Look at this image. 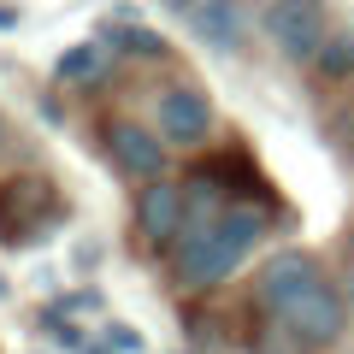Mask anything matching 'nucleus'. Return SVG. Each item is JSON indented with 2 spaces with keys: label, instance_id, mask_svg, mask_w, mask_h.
I'll list each match as a JSON object with an SVG mask.
<instances>
[{
  "label": "nucleus",
  "instance_id": "f03ea898",
  "mask_svg": "<svg viewBox=\"0 0 354 354\" xmlns=\"http://www.w3.org/2000/svg\"><path fill=\"white\" fill-rule=\"evenodd\" d=\"M272 319H278V330L295 342V348H313V354H319V348H337V342H342V330L354 325L348 295H342L330 278H319L313 290H301L295 301H283Z\"/></svg>",
  "mask_w": 354,
  "mask_h": 354
},
{
  "label": "nucleus",
  "instance_id": "20e7f679",
  "mask_svg": "<svg viewBox=\"0 0 354 354\" xmlns=\"http://www.w3.org/2000/svg\"><path fill=\"white\" fill-rule=\"evenodd\" d=\"M153 130H160L165 148H201L213 136V101L195 83H171L153 101Z\"/></svg>",
  "mask_w": 354,
  "mask_h": 354
},
{
  "label": "nucleus",
  "instance_id": "39448f33",
  "mask_svg": "<svg viewBox=\"0 0 354 354\" xmlns=\"http://www.w3.org/2000/svg\"><path fill=\"white\" fill-rule=\"evenodd\" d=\"M136 230H142L148 248H177L183 230H189V195H183V183H171V177L142 183V195H136Z\"/></svg>",
  "mask_w": 354,
  "mask_h": 354
},
{
  "label": "nucleus",
  "instance_id": "f3484780",
  "mask_svg": "<svg viewBox=\"0 0 354 354\" xmlns=\"http://www.w3.org/2000/svg\"><path fill=\"white\" fill-rule=\"evenodd\" d=\"M348 254H354V236H348Z\"/></svg>",
  "mask_w": 354,
  "mask_h": 354
},
{
  "label": "nucleus",
  "instance_id": "9b49d317",
  "mask_svg": "<svg viewBox=\"0 0 354 354\" xmlns=\"http://www.w3.org/2000/svg\"><path fill=\"white\" fill-rule=\"evenodd\" d=\"M313 71L330 77V83H348V77H354V30H337V36L325 41V53H319Z\"/></svg>",
  "mask_w": 354,
  "mask_h": 354
},
{
  "label": "nucleus",
  "instance_id": "2eb2a0df",
  "mask_svg": "<svg viewBox=\"0 0 354 354\" xmlns=\"http://www.w3.org/2000/svg\"><path fill=\"white\" fill-rule=\"evenodd\" d=\"M342 295H348V313H354V278H348V283H342Z\"/></svg>",
  "mask_w": 354,
  "mask_h": 354
},
{
  "label": "nucleus",
  "instance_id": "4468645a",
  "mask_svg": "<svg viewBox=\"0 0 354 354\" xmlns=\"http://www.w3.org/2000/svg\"><path fill=\"white\" fill-rule=\"evenodd\" d=\"M165 6H177V12L189 18V12H195V6H201V0H165Z\"/></svg>",
  "mask_w": 354,
  "mask_h": 354
},
{
  "label": "nucleus",
  "instance_id": "6e6552de",
  "mask_svg": "<svg viewBox=\"0 0 354 354\" xmlns=\"http://www.w3.org/2000/svg\"><path fill=\"white\" fill-rule=\"evenodd\" d=\"M189 36L207 41L213 53H242L248 36H254V18H248L242 0H201L189 12Z\"/></svg>",
  "mask_w": 354,
  "mask_h": 354
},
{
  "label": "nucleus",
  "instance_id": "6ab92c4d",
  "mask_svg": "<svg viewBox=\"0 0 354 354\" xmlns=\"http://www.w3.org/2000/svg\"><path fill=\"white\" fill-rule=\"evenodd\" d=\"M0 136H6V130H0Z\"/></svg>",
  "mask_w": 354,
  "mask_h": 354
},
{
  "label": "nucleus",
  "instance_id": "a211bd4d",
  "mask_svg": "<svg viewBox=\"0 0 354 354\" xmlns=\"http://www.w3.org/2000/svg\"><path fill=\"white\" fill-rule=\"evenodd\" d=\"M0 295H6V283H0Z\"/></svg>",
  "mask_w": 354,
  "mask_h": 354
},
{
  "label": "nucleus",
  "instance_id": "423d86ee",
  "mask_svg": "<svg viewBox=\"0 0 354 354\" xmlns=\"http://www.w3.org/2000/svg\"><path fill=\"white\" fill-rule=\"evenodd\" d=\"M106 153H113V165L124 177H142V183H160L165 160H171V148L160 142V130L136 124V118H113V124H106Z\"/></svg>",
  "mask_w": 354,
  "mask_h": 354
},
{
  "label": "nucleus",
  "instance_id": "f8f14e48",
  "mask_svg": "<svg viewBox=\"0 0 354 354\" xmlns=\"http://www.w3.org/2000/svg\"><path fill=\"white\" fill-rule=\"evenodd\" d=\"M330 142H337L342 160H354V106H342V113L330 118Z\"/></svg>",
  "mask_w": 354,
  "mask_h": 354
},
{
  "label": "nucleus",
  "instance_id": "ddd939ff",
  "mask_svg": "<svg viewBox=\"0 0 354 354\" xmlns=\"http://www.w3.org/2000/svg\"><path fill=\"white\" fill-rule=\"evenodd\" d=\"M106 337H113V342H118V348H124V354H136V348H142V337H136V330H124V325H113V330H106Z\"/></svg>",
  "mask_w": 354,
  "mask_h": 354
},
{
  "label": "nucleus",
  "instance_id": "7ed1b4c3",
  "mask_svg": "<svg viewBox=\"0 0 354 354\" xmlns=\"http://www.w3.org/2000/svg\"><path fill=\"white\" fill-rule=\"evenodd\" d=\"M260 30H266V41H272L290 65H319L325 41L337 36L325 0H278V6L260 12Z\"/></svg>",
  "mask_w": 354,
  "mask_h": 354
},
{
  "label": "nucleus",
  "instance_id": "9d476101",
  "mask_svg": "<svg viewBox=\"0 0 354 354\" xmlns=\"http://www.w3.org/2000/svg\"><path fill=\"white\" fill-rule=\"evenodd\" d=\"M101 41L113 53L124 48V53H142V59H165V53H171V48H165V36H153V30H142V24H106Z\"/></svg>",
  "mask_w": 354,
  "mask_h": 354
},
{
  "label": "nucleus",
  "instance_id": "1a4fd4ad",
  "mask_svg": "<svg viewBox=\"0 0 354 354\" xmlns=\"http://www.w3.org/2000/svg\"><path fill=\"white\" fill-rule=\"evenodd\" d=\"M106 53H113L106 41H83V48H65L53 71H59V83H95L106 71Z\"/></svg>",
  "mask_w": 354,
  "mask_h": 354
},
{
  "label": "nucleus",
  "instance_id": "0eeeda50",
  "mask_svg": "<svg viewBox=\"0 0 354 354\" xmlns=\"http://www.w3.org/2000/svg\"><path fill=\"white\" fill-rule=\"evenodd\" d=\"M319 278H325V266H319L307 248H283V254H272V260L260 266V278H254V301H260L266 313H278L283 301H295L301 290H313Z\"/></svg>",
  "mask_w": 354,
  "mask_h": 354
},
{
  "label": "nucleus",
  "instance_id": "dca6fc26",
  "mask_svg": "<svg viewBox=\"0 0 354 354\" xmlns=\"http://www.w3.org/2000/svg\"><path fill=\"white\" fill-rule=\"evenodd\" d=\"M260 6H278V0H260Z\"/></svg>",
  "mask_w": 354,
  "mask_h": 354
},
{
  "label": "nucleus",
  "instance_id": "f257e3e1",
  "mask_svg": "<svg viewBox=\"0 0 354 354\" xmlns=\"http://www.w3.org/2000/svg\"><path fill=\"white\" fill-rule=\"evenodd\" d=\"M266 230H272L266 225V207H248V201H230L213 218H189L183 242L171 248V278L183 290H213V283H225L260 248Z\"/></svg>",
  "mask_w": 354,
  "mask_h": 354
}]
</instances>
